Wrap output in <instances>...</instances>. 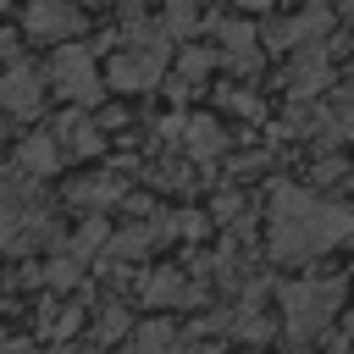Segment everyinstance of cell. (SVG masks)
I'll list each match as a JSON object with an SVG mask.
<instances>
[{
	"mask_svg": "<svg viewBox=\"0 0 354 354\" xmlns=\"http://www.w3.org/2000/svg\"><path fill=\"white\" fill-rule=\"evenodd\" d=\"M17 160H22V171H28V177H50V171H55V160H61V149H55V138H50V133H33V138L17 149Z\"/></svg>",
	"mask_w": 354,
	"mask_h": 354,
	"instance_id": "ba28073f",
	"label": "cell"
},
{
	"mask_svg": "<svg viewBox=\"0 0 354 354\" xmlns=\"http://www.w3.org/2000/svg\"><path fill=\"white\" fill-rule=\"evenodd\" d=\"M216 33H221V44H227V55H232L238 66H254V28H243V22H221Z\"/></svg>",
	"mask_w": 354,
	"mask_h": 354,
	"instance_id": "9c48e42d",
	"label": "cell"
},
{
	"mask_svg": "<svg viewBox=\"0 0 354 354\" xmlns=\"http://www.w3.org/2000/svg\"><path fill=\"white\" fill-rule=\"evenodd\" d=\"M39 232L50 227H39V210H28V188L0 177V243H33Z\"/></svg>",
	"mask_w": 354,
	"mask_h": 354,
	"instance_id": "5b68a950",
	"label": "cell"
},
{
	"mask_svg": "<svg viewBox=\"0 0 354 354\" xmlns=\"http://www.w3.org/2000/svg\"><path fill=\"white\" fill-rule=\"evenodd\" d=\"M282 304H288V332H293V337H310V332H321V326L332 321V310H337V282H293V288L282 293Z\"/></svg>",
	"mask_w": 354,
	"mask_h": 354,
	"instance_id": "3957f363",
	"label": "cell"
},
{
	"mask_svg": "<svg viewBox=\"0 0 354 354\" xmlns=\"http://www.w3.org/2000/svg\"><path fill=\"white\" fill-rule=\"evenodd\" d=\"M166 28H171V33H188V28H194V6H188V0H171V11H166Z\"/></svg>",
	"mask_w": 354,
	"mask_h": 354,
	"instance_id": "7c38bea8",
	"label": "cell"
},
{
	"mask_svg": "<svg viewBox=\"0 0 354 354\" xmlns=\"http://www.w3.org/2000/svg\"><path fill=\"white\" fill-rule=\"evenodd\" d=\"M61 138H66V149H72V155H94V149H100V133H94V122H88V116L61 122Z\"/></svg>",
	"mask_w": 354,
	"mask_h": 354,
	"instance_id": "30bf717a",
	"label": "cell"
},
{
	"mask_svg": "<svg viewBox=\"0 0 354 354\" xmlns=\"http://www.w3.org/2000/svg\"><path fill=\"white\" fill-rule=\"evenodd\" d=\"M354 232L348 210H332L326 199H310L304 188H277L271 199V249L277 260H310Z\"/></svg>",
	"mask_w": 354,
	"mask_h": 354,
	"instance_id": "6da1fadb",
	"label": "cell"
},
{
	"mask_svg": "<svg viewBox=\"0 0 354 354\" xmlns=\"http://www.w3.org/2000/svg\"><path fill=\"white\" fill-rule=\"evenodd\" d=\"M243 6H271V0H243Z\"/></svg>",
	"mask_w": 354,
	"mask_h": 354,
	"instance_id": "5bb4252c",
	"label": "cell"
},
{
	"mask_svg": "<svg viewBox=\"0 0 354 354\" xmlns=\"http://www.w3.org/2000/svg\"><path fill=\"white\" fill-rule=\"evenodd\" d=\"M0 111H11V116H39V111H44V72L28 66V61H17V66L0 77Z\"/></svg>",
	"mask_w": 354,
	"mask_h": 354,
	"instance_id": "277c9868",
	"label": "cell"
},
{
	"mask_svg": "<svg viewBox=\"0 0 354 354\" xmlns=\"http://www.w3.org/2000/svg\"><path fill=\"white\" fill-rule=\"evenodd\" d=\"M288 83H293V94H321V88L332 83V61H326V50L299 55V61H293V72H288Z\"/></svg>",
	"mask_w": 354,
	"mask_h": 354,
	"instance_id": "52a82bcc",
	"label": "cell"
},
{
	"mask_svg": "<svg viewBox=\"0 0 354 354\" xmlns=\"http://www.w3.org/2000/svg\"><path fill=\"white\" fill-rule=\"evenodd\" d=\"M50 83L72 100V105H94L100 100V66L88 55V44H61L50 55Z\"/></svg>",
	"mask_w": 354,
	"mask_h": 354,
	"instance_id": "7a4b0ae2",
	"label": "cell"
},
{
	"mask_svg": "<svg viewBox=\"0 0 354 354\" xmlns=\"http://www.w3.org/2000/svg\"><path fill=\"white\" fill-rule=\"evenodd\" d=\"M188 149H194V155H216V149H221V127H216L210 116L188 122Z\"/></svg>",
	"mask_w": 354,
	"mask_h": 354,
	"instance_id": "8fae6325",
	"label": "cell"
},
{
	"mask_svg": "<svg viewBox=\"0 0 354 354\" xmlns=\"http://www.w3.org/2000/svg\"><path fill=\"white\" fill-rule=\"evenodd\" d=\"M210 61H216L210 50H188V55H183V72H188V77H199V72H205Z\"/></svg>",
	"mask_w": 354,
	"mask_h": 354,
	"instance_id": "4fadbf2b",
	"label": "cell"
},
{
	"mask_svg": "<svg viewBox=\"0 0 354 354\" xmlns=\"http://www.w3.org/2000/svg\"><path fill=\"white\" fill-rule=\"evenodd\" d=\"M77 6L72 0H33L28 6V33L33 39H66V33H77Z\"/></svg>",
	"mask_w": 354,
	"mask_h": 354,
	"instance_id": "8992f818",
	"label": "cell"
}]
</instances>
